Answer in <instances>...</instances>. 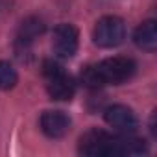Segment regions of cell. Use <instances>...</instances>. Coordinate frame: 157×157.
<instances>
[{
    "label": "cell",
    "instance_id": "cell-1",
    "mask_svg": "<svg viewBox=\"0 0 157 157\" xmlns=\"http://www.w3.org/2000/svg\"><path fill=\"white\" fill-rule=\"evenodd\" d=\"M43 76L46 80V93L52 100L68 102L76 93V83L72 78L63 70V67L56 61L46 59L43 63Z\"/></svg>",
    "mask_w": 157,
    "mask_h": 157
},
{
    "label": "cell",
    "instance_id": "cell-4",
    "mask_svg": "<svg viewBox=\"0 0 157 157\" xmlns=\"http://www.w3.org/2000/svg\"><path fill=\"white\" fill-rule=\"evenodd\" d=\"M126 39V24L120 17H102L94 30H93V41L100 48H115L122 44Z\"/></svg>",
    "mask_w": 157,
    "mask_h": 157
},
{
    "label": "cell",
    "instance_id": "cell-9",
    "mask_svg": "<svg viewBox=\"0 0 157 157\" xmlns=\"http://www.w3.org/2000/svg\"><path fill=\"white\" fill-rule=\"evenodd\" d=\"M44 32V22L39 17H30L22 21L21 30H19V41L21 43H32L35 37H39Z\"/></svg>",
    "mask_w": 157,
    "mask_h": 157
},
{
    "label": "cell",
    "instance_id": "cell-3",
    "mask_svg": "<svg viewBox=\"0 0 157 157\" xmlns=\"http://www.w3.org/2000/svg\"><path fill=\"white\" fill-rule=\"evenodd\" d=\"M94 68H96V74L100 78L102 85H120L135 74L137 65L129 57L117 56V57H107L100 61L98 65H94Z\"/></svg>",
    "mask_w": 157,
    "mask_h": 157
},
{
    "label": "cell",
    "instance_id": "cell-7",
    "mask_svg": "<svg viewBox=\"0 0 157 157\" xmlns=\"http://www.w3.org/2000/svg\"><path fill=\"white\" fill-rule=\"evenodd\" d=\"M41 129L46 137L50 139H63L68 131H70V118L67 113L63 111H44L41 115Z\"/></svg>",
    "mask_w": 157,
    "mask_h": 157
},
{
    "label": "cell",
    "instance_id": "cell-5",
    "mask_svg": "<svg viewBox=\"0 0 157 157\" xmlns=\"http://www.w3.org/2000/svg\"><path fill=\"white\" fill-rule=\"evenodd\" d=\"M78 44H80V33H78L76 26L67 22L56 26L54 37H52V48L57 57L70 59L78 52Z\"/></svg>",
    "mask_w": 157,
    "mask_h": 157
},
{
    "label": "cell",
    "instance_id": "cell-6",
    "mask_svg": "<svg viewBox=\"0 0 157 157\" xmlns=\"http://www.w3.org/2000/svg\"><path fill=\"white\" fill-rule=\"evenodd\" d=\"M104 117H105V122L122 135H133L139 128V120H137V115L133 113V109H129L128 105H122V104L109 105L105 109Z\"/></svg>",
    "mask_w": 157,
    "mask_h": 157
},
{
    "label": "cell",
    "instance_id": "cell-2",
    "mask_svg": "<svg viewBox=\"0 0 157 157\" xmlns=\"http://www.w3.org/2000/svg\"><path fill=\"white\" fill-rule=\"evenodd\" d=\"M78 151L87 157H111L120 155V139L111 137L102 129H89L80 137Z\"/></svg>",
    "mask_w": 157,
    "mask_h": 157
},
{
    "label": "cell",
    "instance_id": "cell-10",
    "mask_svg": "<svg viewBox=\"0 0 157 157\" xmlns=\"http://www.w3.org/2000/svg\"><path fill=\"white\" fill-rule=\"evenodd\" d=\"M17 80H19V76L13 65L8 61H0V91L13 89L17 85Z\"/></svg>",
    "mask_w": 157,
    "mask_h": 157
},
{
    "label": "cell",
    "instance_id": "cell-8",
    "mask_svg": "<svg viewBox=\"0 0 157 157\" xmlns=\"http://www.w3.org/2000/svg\"><path fill=\"white\" fill-rule=\"evenodd\" d=\"M133 41L140 50L155 52L157 48V22L155 21H144L133 33Z\"/></svg>",
    "mask_w": 157,
    "mask_h": 157
}]
</instances>
